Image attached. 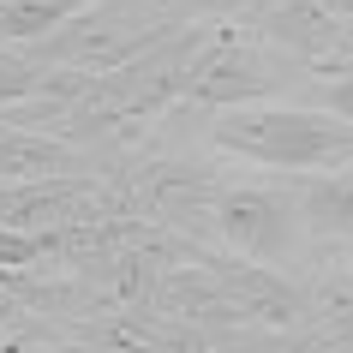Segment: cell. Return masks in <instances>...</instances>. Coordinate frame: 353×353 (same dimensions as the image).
<instances>
[{
	"label": "cell",
	"instance_id": "6da1fadb",
	"mask_svg": "<svg viewBox=\"0 0 353 353\" xmlns=\"http://www.w3.org/2000/svg\"><path fill=\"white\" fill-rule=\"evenodd\" d=\"M222 156L281 174H335L353 168V120L330 108H294V102H252V108H222L210 126Z\"/></svg>",
	"mask_w": 353,
	"mask_h": 353
},
{
	"label": "cell",
	"instance_id": "7a4b0ae2",
	"mask_svg": "<svg viewBox=\"0 0 353 353\" xmlns=\"http://www.w3.org/2000/svg\"><path fill=\"white\" fill-rule=\"evenodd\" d=\"M186 19V0H96L72 24H60L48 42H37L30 54L48 66H72V72H114L150 48V42L174 37Z\"/></svg>",
	"mask_w": 353,
	"mask_h": 353
},
{
	"label": "cell",
	"instance_id": "3957f363",
	"mask_svg": "<svg viewBox=\"0 0 353 353\" xmlns=\"http://www.w3.org/2000/svg\"><path fill=\"white\" fill-rule=\"evenodd\" d=\"M228 19H192L180 24L174 37L150 42L138 60H126V66H114V72L96 78V96H102V108L120 120V126H150L156 114H168L174 102H186L192 96V78H198V66H204V54L222 42Z\"/></svg>",
	"mask_w": 353,
	"mask_h": 353
},
{
	"label": "cell",
	"instance_id": "277c9868",
	"mask_svg": "<svg viewBox=\"0 0 353 353\" xmlns=\"http://www.w3.org/2000/svg\"><path fill=\"white\" fill-rule=\"evenodd\" d=\"M210 234L252 263H288L299 234H305V204H299V174L263 186V180H234L210 198Z\"/></svg>",
	"mask_w": 353,
	"mask_h": 353
},
{
	"label": "cell",
	"instance_id": "5b68a950",
	"mask_svg": "<svg viewBox=\"0 0 353 353\" xmlns=\"http://www.w3.org/2000/svg\"><path fill=\"white\" fill-rule=\"evenodd\" d=\"M240 24L258 42H276L294 60H305L317 78H335L353 66V19H341L330 0H263Z\"/></svg>",
	"mask_w": 353,
	"mask_h": 353
},
{
	"label": "cell",
	"instance_id": "8992f818",
	"mask_svg": "<svg viewBox=\"0 0 353 353\" xmlns=\"http://www.w3.org/2000/svg\"><path fill=\"white\" fill-rule=\"evenodd\" d=\"M281 84H288V78L258 54V37H252L245 24H228L222 42L204 54V66H198V78H192L186 102L216 108V114H222V108H252V102H270Z\"/></svg>",
	"mask_w": 353,
	"mask_h": 353
},
{
	"label": "cell",
	"instance_id": "52a82bcc",
	"mask_svg": "<svg viewBox=\"0 0 353 353\" xmlns=\"http://www.w3.org/2000/svg\"><path fill=\"white\" fill-rule=\"evenodd\" d=\"M84 174H90V162L72 138L0 120V180H84Z\"/></svg>",
	"mask_w": 353,
	"mask_h": 353
},
{
	"label": "cell",
	"instance_id": "ba28073f",
	"mask_svg": "<svg viewBox=\"0 0 353 353\" xmlns=\"http://www.w3.org/2000/svg\"><path fill=\"white\" fill-rule=\"evenodd\" d=\"M305 330L330 353H353V270L347 263H330L305 288Z\"/></svg>",
	"mask_w": 353,
	"mask_h": 353
},
{
	"label": "cell",
	"instance_id": "9c48e42d",
	"mask_svg": "<svg viewBox=\"0 0 353 353\" xmlns=\"http://www.w3.org/2000/svg\"><path fill=\"white\" fill-rule=\"evenodd\" d=\"M299 204H305V234L312 240L353 245V168L299 174Z\"/></svg>",
	"mask_w": 353,
	"mask_h": 353
},
{
	"label": "cell",
	"instance_id": "30bf717a",
	"mask_svg": "<svg viewBox=\"0 0 353 353\" xmlns=\"http://www.w3.org/2000/svg\"><path fill=\"white\" fill-rule=\"evenodd\" d=\"M84 6H96V0H0V54L6 48H37V42H48Z\"/></svg>",
	"mask_w": 353,
	"mask_h": 353
},
{
	"label": "cell",
	"instance_id": "8fae6325",
	"mask_svg": "<svg viewBox=\"0 0 353 353\" xmlns=\"http://www.w3.org/2000/svg\"><path fill=\"white\" fill-rule=\"evenodd\" d=\"M72 84H84V72H72V66H48V60L37 54H0V108L6 102H24V96H42V90H72Z\"/></svg>",
	"mask_w": 353,
	"mask_h": 353
},
{
	"label": "cell",
	"instance_id": "7c38bea8",
	"mask_svg": "<svg viewBox=\"0 0 353 353\" xmlns=\"http://www.w3.org/2000/svg\"><path fill=\"white\" fill-rule=\"evenodd\" d=\"M37 263H42V240L0 222V270H37Z\"/></svg>",
	"mask_w": 353,
	"mask_h": 353
},
{
	"label": "cell",
	"instance_id": "4fadbf2b",
	"mask_svg": "<svg viewBox=\"0 0 353 353\" xmlns=\"http://www.w3.org/2000/svg\"><path fill=\"white\" fill-rule=\"evenodd\" d=\"M312 108H330V114H341V120H353V66L335 72V78H317L312 84Z\"/></svg>",
	"mask_w": 353,
	"mask_h": 353
},
{
	"label": "cell",
	"instance_id": "5bb4252c",
	"mask_svg": "<svg viewBox=\"0 0 353 353\" xmlns=\"http://www.w3.org/2000/svg\"><path fill=\"white\" fill-rule=\"evenodd\" d=\"M37 353H60V347H37Z\"/></svg>",
	"mask_w": 353,
	"mask_h": 353
},
{
	"label": "cell",
	"instance_id": "9a60e30c",
	"mask_svg": "<svg viewBox=\"0 0 353 353\" xmlns=\"http://www.w3.org/2000/svg\"><path fill=\"white\" fill-rule=\"evenodd\" d=\"M0 353H19V347H0Z\"/></svg>",
	"mask_w": 353,
	"mask_h": 353
}]
</instances>
